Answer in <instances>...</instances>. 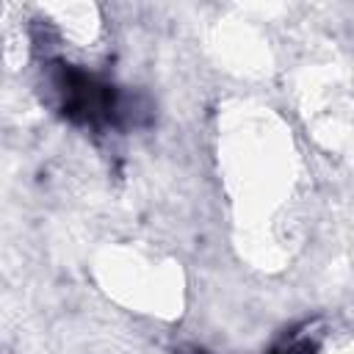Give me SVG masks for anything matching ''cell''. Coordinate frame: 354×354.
Listing matches in <instances>:
<instances>
[{
	"label": "cell",
	"instance_id": "obj_1",
	"mask_svg": "<svg viewBox=\"0 0 354 354\" xmlns=\"http://www.w3.org/2000/svg\"><path fill=\"white\" fill-rule=\"evenodd\" d=\"M180 354H202V351H196V348H185V351H180Z\"/></svg>",
	"mask_w": 354,
	"mask_h": 354
}]
</instances>
